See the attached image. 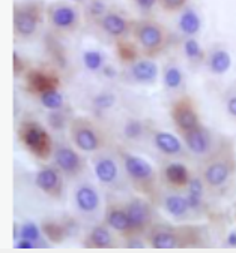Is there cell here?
Masks as SVG:
<instances>
[{
	"instance_id": "obj_19",
	"label": "cell",
	"mask_w": 236,
	"mask_h": 253,
	"mask_svg": "<svg viewBox=\"0 0 236 253\" xmlns=\"http://www.w3.org/2000/svg\"><path fill=\"white\" fill-rule=\"evenodd\" d=\"M128 75L132 83L140 85H154L160 77V68L154 62V59H137L135 62L128 65Z\"/></svg>"
},
{
	"instance_id": "obj_31",
	"label": "cell",
	"mask_w": 236,
	"mask_h": 253,
	"mask_svg": "<svg viewBox=\"0 0 236 253\" xmlns=\"http://www.w3.org/2000/svg\"><path fill=\"white\" fill-rule=\"evenodd\" d=\"M116 46H118V56L122 62H126L129 65L138 59L140 49L135 45V42H131L128 39H120L116 41Z\"/></svg>"
},
{
	"instance_id": "obj_40",
	"label": "cell",
	"mask_w": 236,
	"mask_h": 253,
	"mask_svg": "<svg viewBox=\"0 0 236 253\" xmlns=\"http://www.w3.org/2000/svg\"><path fill=\"white\" fill-rule=\"evenodd\" d=\"M226 111L230 117L236 119V93L229 96L226 100Z\"/></svg>"
},
{
	"instance_id": "obj_18",
	"label": "cell",
	"mask_w": 236,
	"mask_h": 253,
	"mask_svg": "<svg viewBox=\"0 0 236 253\" xmlns=\"http://www.w3.org/2000/svg\"><path fill=\"white\" fill-rule=\"evenodd\" d=\"M161 178H163L164 184L167 187H170L172 190L182 192L188 187V184H190V181L193 178V172L185 164L173 161V162H167L163 165Z\"/></svg>"
},
{
	"instance_id": "obj_24",
	"label": "cell",
	"mask_w": 236,
	"mask_h": 253,
	"mask_svg": "<svg viewBox=\"0 0 236 253\" xmlns=\"http://www.w3.org/2000/svg\"><path fill=\"white\" fill-rule=\"evenodd\" d=\"M206 184L203 183L202 177H196L193 175L190 184L185 189V196L188 204H190V209L193 211V214H203L208 209L206 201H205V190H206Z\"/></svg>"
},
{
	"instance_id": "obj_15",
	"label": "cell",
	"mask_w": 236,
	"mask_h": 253,
	"mask_svg": "<svg viewBox=\"0 0 236 253\" xmlns=\"http://www.w3.org/2000/svg\"><path fill=\"white\" fill-rule=\"evenodd\" d=\"M104 222L123 240L134 237L125 204L109 199L106 204V210H104Z\"/></svg>"
},
{
	"instance_id": "obj_14",
	"label": "cell",
	"mask_w": 236,
	"mask_h": 253,
	"mask_svg": "<svg viewBox=\"0 0 236 253\" xmlns=\"http://www.w3.org/2000/svg\"><path fill=\"white\" fill-rule=\"evenodd\" d=\"M179 135H180V139L183 141L185 148L190 151L191 155L200 156V158H205L217 144L214 141L212 132L205 125H200L199 127L193 130H188Z\"/></svg>"
},
{
	"instance_id": "obj_16",
	"label": "cell",
	"mask_w": 236,
	"mask_h": 253,
	"mask_svg": "<svg viewBox=\"0 0 236 253\" xmlns=\"http://www.w3.org/2000/svg\"><path fill=\"white\" fill-rule=\"evenodd\" d=\"M119 162L109 153H100L93 158V172L103 186L118 187L120 184Z\"/></svg>"
},
{
	"instance_id": "obj_36",
	"label": "cell",
	"mask_w": 236,
	"mask_h": 253,
	"mask_svg": "<svg viewBox=\"0 0 236 253\" xmlns=\"http://www.w3.org/2000/svg\"><path fill=\"white\" fill-rule=\"evenodd\" d=\"M92 104L97 110H110L116 104V94L112 91H101L93 97Z\"/></svg>"
},
{
	"instance_id": "obj_34",
	"label": "cell",
	"mask_w": 236,
	"mask_h": 253,
	"mask_svg": "<svg viewBox=\"0 0 236 253\" xmlns=\"http://www.w3.org/2000/svg\"><path fill=\"white\" fill-rule=\"evenodd\" d=\"M44 237L42 228L38 226L33 222H26L20 226L18 231V238H24V240H30L33 243H36L38 246H41V240Z\"/></svg>"
},
{
	"instance_id": "obj_13",
	"label": "cell",
	"mask_w": 236,
	"mask_h": 253,
	"mask_svg": "<svg viewBox=\"0 0 236 253\" xmlns=\"http://www.w3.org/2000/svg\"><path fill=\"white\" fill-rule=\"evenodd\" d=\"M132 24L134 20L125 17L122 12L110 8L97 23L95 26L109 38L116 41L120 39H128V36H131V30H132Z\"/></svg>"
},
{
	"instance_id": "obj_6",
	"label": "cell",
	"mask_w": 236,
	"mask_h": 253,
	"mask_svg": "<svg viewBox=\"0 0 236 253\" xmlns=\"http://www.w3.org/2000/svg\"><path fill=\"white\" fill-rule=\"evenodd\" d=\"M45 6L41 0H29L14 5L12 30L18 41H29L38 33L45 17Z\"/></svg>"
},
{
	"instance_id": "obj_1",
	"label": "cell",
	"mask_w": 236,
	"mask_h": 253,
	"mask_svg": "<svg viewBox=\"0 0 236 253\" xmlns=\"http://www.w3.org/2000/svg\"><path fill=\"white\" fill-rule=\"evenodd\" d=\"M148 246L157 250L197 249L206 246V231L197 225H173L154 222L145 235Z\"/></svg>"
},
{
	"instance_id": "obj_4",
	"label": "cell",
	"mask_w": 236,
	"mask_h": 253,
	"mask_svg": "<svg viewBox=\"0 0 236 253\" xmlns=\"http://www.w3.org/2000/svg\"><path fill=\"white\" fill-rule=\"evenodd\" d=\"M131 36L140 49V54L148 59L158 57L170 42V32L149 17L134 20Z\"/></svg>"
},
{
	"instance_id": "obj_44",
	"label": "cell",
	"mask_w": 236,
	"mask_h": 253,
	"mask_svg": "<svg viewBox=\"0 0 236 253\" xmlns=\"http://www.w3.org/2000/svg\"><path fill=\"white\" fill-rule=\"evenodd\" d=\"M72 3H86V0H69Z\"/></svg>"
},
{
	"instance_id": "obj_10",
	"label": "cell",
	"mask_w": 236,
	"mask_h": 253,
	"mask_svg": "<svg viewBox=\"0 0 236 253\" xmlns=\"http://www.w3.org/2000/svg\"><path fill=\"white\" fill-rule=\"evenodd\" d=\"M53 159L55 165L63 172L68 180L80 178L86 171V159L77 147H71L62 142L55 144Z\"/></svg>"
},
{
	"instance_id": "obj_37",
	"label": "cell",
	"mask_w": 236,
	"mask_h": 253,
	"mask_svg": "<svg viewBox=\"0 0 236 253\" xmlns=\"http://www.w3.org/2000/svg\"><path fill=\"white\" fill-rule=\"evenodd\" d=\"M188 3V0H158V5L163 11L172 14L182 11Z\"/></svg>"
},
{
	"instance_id": "obj_27",
	"label": "cell",
	"mask_w": 236,
	"mask_h": 253,
	"mask_svg": "<svg viewBox=\"0 0 236 253\" xmlns=\"http://www.w3.org/2000/svg\"><path fill=\"white\" fill-rule=\"evenodd\" d=\"M177 27L183 38L186 36H197L202 30V18L199 12L194 8L185 6L180 12V17L177 20Z\"/></svg>"
},
{
	"instance_id": "obj_28",
	"label": "cell",
	"mask_w": 236,
	"mask_h": 253,
	"mask_svg": "<svg viewBox=\"0 0 236 253\" xmlns=\"http://www.w3.org/2000/svg\"><path fill=\"white\" fill-rule=\"evenodd\" d=\"M185 83L183 72L179 65L176 63H169L163 69V84L167 90L170 91H177Z\"/></svg>"
},
{
	"instance_id": "obj_17",
	"label": "cell",
	"mask_w": 236,
	"mask_h": 253,
	"mask_svg": "<svg viewBox=\"0 0 236 253\" xmlns=\"http://www.w3.org/2000/svg\"><path fill=\"white\" fill-rule=\"evenodd\" d=\"M26 88L33 96H39L41 93L60 87V78L56 72L49 69L32 68L27 69L24 74Z\"/></svg>"
},
{
	"instance_id": "obj_9",
	"label": "cell",
	"mask_w": 236,
	"mask_h": 253,
	"mask_svg": "<svg viewBox=\"0 0 236 253\" xmlns=\"http://www.w3.org/2000/svg\"><path fill=\"white\" fill-rule=\"evenodd\" d=\"M170 119L175 129L179 133L193 130L203 125L197 105L190 96H179L176 97L170 105Z\"/></svg>"
},
{
	"instance_id": "obj_43",
	"label": "cell",
	"mask_w": 236,
	"mask_h": 253,
	"mask_svg": "<svg viewBox=\"0 0 236 253\" xmlns=\"http://www.w3.org/2000/svg\"><path fill=\"white\" fill-rule=\"evenodd\" d=\"M227 246L236 247V231H232V232L227 235Z\"/></svg>"
},
{
	"instance_id": "obj_22",
	"label": "cell",
	"mask_w": 236,
	"mask_h": 253,
	"mask_svg": "<svg viewBox=\"0 0 236 253\" xmlns=\"http://www.w3.org/2000/svg\"><path fill=\"white\" fill-rule=\"evenodd\" d=\"M152 142L160 153L167 158H183L185 155L183 141L167 130H154Z\"/></svg>"
},
{
	"instance_id": "obj_35",
	"label": "cell",
	"mask_w": 236,
	"mask_h": 253,
	"mask_svg": "<svg viewBox=\"0 0 236 253\" xmlns=\"http://www.w3.org/2000/svg\"><path fill=\"white\" fill-rule=\"evenodd\" d=\"M146 133V126L145 123L138 120V119H129L126 120L125 126H123V135L125 138L131 139V141H135V139H140Z\"/></svg>"
},
{
	"instance_id": "obj_25",
	"label": "cell",
	"mask_w": 236,
	"mask_h": 253,
	"mask_svg": "<svg viewBox=\"0 0 236 253\" xmlns=\"http://www.w3.org/2000/svg\"><path fill=\"white\" fill-rule=\"evenodd\" d=\"M232 54L227 51V49L221 45L214 46L211 51H208V57H206V66L209 69L211 74L214 75H226L230 68H232Z\"/></svg>"
},
{
	"instance_id": "obj_23",
	"label": "cell",
	"mask_w": 236,
	"mask_h": 253,
	"mask_svg": "<svg viewBox=\"0 0 236 253\" xmlns=\"http://www.w3.org/2000/svg\"><path fill=\"white\" fill-rule=\"evenodd\" d=\"M163 207L166 213L173 217L176 222H185L193 216V211L188 204L186 196L182 195L179 190H173L163 198Z\"/></svg>"
},
{
	"instance_id": "obj_33",
	"label": "cell",
	"mask_w": 236,
	"mask_h": 253,
	"mask_svg": "<svg viewBox=\"0 0 236 253\" xmlns=\"http://www.w3.org/2000/svg\"><path fill=\"white\" fill-rule=\"evenodd\" d=\"M86 17L95 24L109 9L110 6L106 3V0H86Z\"/></svg>"
},
{
	"instance_id": "obj_12",
	"label": "cell",
	"mask_w": 236,
	"mask_h": 253,
	"mask_svg": "<svg viewBox=\"0 0 236 253\" xmlns=\"http://www.w3.org/2000/svg\"><path fill=\"white\" fill-rule=\"evenodd\" d=\"M65 175L56 165L42 167L35 175L36 187L52 199H62L63 189H65Z\"/></svg>"
},
{
	"instance_id": "obj_38",
	"label": "cell",
	"mask_w": 236,
	"mask_h": 253,
	"mask_svg": "<svg viewBox=\"0 0 236 253\" xmlns=\"http://www.w3.org/2000/svg\"><path fill=\"white\" fill-rule=\"evenodd\" d=\"M49 123H50V126H52L55 130H62L63 127H68L69 120L66 122V117H65L63 110H62V111H50Z\"/></svg>"
},
{
	"instance_id": "obj_42",
	"label": "cell",
	"mask_w": 236,
	"mask_h": 253,
	"mask_svg": "<svg viewBox=\"0 0 236 253\" xmlns=\"http://www.w3.org/2000/svg\"><path fill=\"white\" fill-rule=\"evenodd\" d=\"M36 247H39L36 243L24 238H18V241L15 243V249H36Z\"/></svg>"
},
{
	"instance_id": "obj_41",
	"label": "cell",
	"mask_w": 236,
	"mask_h": 253,
	"mask_svg": "<svg viewBox=\"0 0 236 253\" xmlns=\"http://www.w3.org/2000/svg\"><path fill=\"white\" fill-rule=\"evenodd\" d=\"M26 68H24V63L23 60L17 56V53H14V72L15 75H21V74H26Z\"/></svg>"
},
{
	"instance_id": "obj_32",
	"label": "cell",
	"mask_w": 236,
	"mask_h": 253,
	"mask_svg": "<svg viewBox=\"0 0 236 253\" xmlns=\"http://www.w3.org/2000/svg\"><path fill=\"white\" fill-rule=\"evenodd\" d=\"M83 65L90 72H100L106 68V57L98 49H87L83 53Z\"/></svg>"
},
{
	"instance_id": "obj_20",
	"label": "cell",
	"mask_w": 236,
	"mask_h": 253,
	"mask_svg": "<svg viewBox=\"0 0 236 253\" xmlns=\"http://www.w3.org/2000/svg\"><path fill=\"white\" fill-rule=\"evenodd\" d=\"M74 202H75V207L80 213L90 216V214H95L100 210L101 195L93 184L83 183V184L77 186L74 190Z\"/></svg>"
},
{
	"instance_id": "obj_11",
	"label": "cell",
	"mask_w": 236,
	"mask_h": 253,
	"mask_svg": "<svg viewBox=\"0 0 236 253\" xmlns=\"http://www.w3.org/2000/svg\"><path fill=\"white\" fill-rule=\"evenodd\" d=\"M125 206L134 237H145L154 223V204L148 198L137 195L132 196Z\"/></svg>"
},
{
	"instance_id": "obj_45",
	"label": "cell",
	"mask_w": 236,
	"mask_h": 253,
	"mask_svg": "<svg viewBox=\"0 0 236 253\" xmlns=\"http://www.w3.org/2000/svg\"><path fill=\"white\" fill-rule=\"evenodd\" d=\"M235 220H236V211H235Z\"/></svg>"
},
{
	"instance_id": "obj_5",
	"label": "cell",
	"mask_w": 236,
	"mask_h": 253,
	"mask_svg": "<svg viewBox=\"0 0 236 253\" xmlns=\"http://www.w3.org/2000/svg\"><path fill=\"white\" fill-rule=\"evenodd\" d=\"M17 136L21 145L38 161H49L53 156L55 142L50 132L33 119H23L17 129Z\"/></svg>"
},
{
	"instance_id": "obj_7",
	"label": "cell",
	"mask_w": 236,
	"mask_h": 253,
	"mask_svg": "<svg viewBox=\"0 0 236 253\" xmlns=\"http://www.w3.org/2000/svg\"><path fill=\"white\" fill-rule=\"evenodd\" d=\"M68 135L74 147L83 153H98L106 145V136L100 126L89 117H72L68 123Z\"/></svg>"
},
{
	"instance_id": "obj_39",
	"label": "cell",
	"mask_w": 236,
	"mask_h": 253,
	"mask_svg": "<svg viewBox=\"0 0 236 253\" xmlns=\"http://www.w3.org/2000/svg\"><path fill=\"white\" fill-rule=\"evenodd\" d=\"M129 2L134 5V8L140 14H143V15H149L158 5V0H129Z\"/></svg>"
},
{
	"instance_id": "obj_29",
	"label": "cell",
	"mask_w": 236,
	"mask_h": 253,
	"mask_svg": "<svg viewBox=\"0 0 236 253\" xmlns=\"http://www.w3.org/2000/svg\"><path fill=\"white\" fill-rule=\"evenodd\" d=\"M36 97L39 100V104L49 111H62L65 108V97L60 91V87L47 90Z\"/></svg>"
},
{
	"instance_id": "obj_30",
	"label": "cell",
	"mask_w": 236,
	"mask_h": 253,
	"mask_svg": "<svg viewBox=\"0 0 236 253\" xmlns=\"http://www.w3.org/2000/svg\"><path fill=\"white\" fill-rule=\"evenodd\" d=\"M44 237L47 240H50L52 243H62L65 237L68 235V226L59 222H52L47 220L41 225Z\"/></svg>"
},
{
	"instance_id": "obj_3",
	"label": "cell",
	"mask_w": 236,
	"mask_h": 253,
	"mask_svg": "<svg viewBox=\"0 0 236 253\" xmlns=\"http://www.w3.org/2000/svg\"><path fill=\"white\" fill-rule=\"evenodd\" d=\"M118 158L120 161L123 174L126 177V181L131 184V187L141 196L148 198L152 204H157L160 201L158 196V175L155 168L143 159L141 156H137L131 153L129 150L119 147Z\"/></svg>"
},
{
	"instance_id": "obj_21",
	"label": "cell",
	"mask_w": 236,
	"mask_h": 253,
	"mask_svg": "<svg viewBox=\"0 0 236 253\" xmlns=\"http://www.w3.org/2000/svg\"><path fill=\"white\" fill-rule=\"evenodd\" d=\"M113 229L103 220L101 223H97L92 226L90 231L86 234L83 246L86 249L92 250H107L116 247V238L113 235Z\"/></svg>"
},
{
	"instance_id": "obj_2",
	"label": "cell",
	"mask_w": 236,
	"mask_h": 253,
	"mask_svg": "<svg viewBox=\"0 0 236 253\" xmlns=\"http://www.w3.org/2000/svg\"><path fill=\"white\" fill-rule=\"evenodd\" d=\"M236 172V148L230 138H220L203 158L200 177L209 190L221 189Z\"/></svg>"
},
{
	"instance_id": "obj_8",
	"label": "cell",
	"mask_w": 236,
	"mask_h": 253,
	"mask_svg": "<svg viewBox=\"0 0 236 253\" xmlns=\"http://www.w3.org/2000/svg\"><path fill=\"white\" fill-rule=\"evenodd\" d=\"M45 18L56 35H71L81 24V12L69 0H55L45 6Z\"/></svg>"
},
{
	"instance_id": "obj_26",
	"label": "cell",
	"mask_w": 236,
	"mask_h": 253,
	"mask_svg": "<svg viewBox=\"0 0 236 253\" xmlns=\"http://www.w3.org/2000/svg\"><path fill=\"white\" fill-rule=\"evenodd\" d=\"M182 53L188 63L193 66H200L206 63L208 51L196 36H186L182 39Z\"/></svg>"
}]
</instances>
